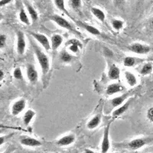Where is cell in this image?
I'll return each instance as SVG.
<instances>
[{
  "label": "cell",
  "mask_w": 153,
  "mask_h": 153,
  "mask_svg": "<svg viewBox=\"0 0 153 153\" xmlns=\"http://www.w3.org/2000/svg\"><path fill=\"white\" fill-rule=\"evenodd\" d=\"M31 45H32L34 52H35V56H36L37 60H38V65H39L41 70H42V74L46 75L48 73L49 70H50L51 65L49 57L44 52V51H42V49L39 46L37 45L36 44L32 42Z\"/></svg>",
  "instance_id": "cell-1"
},
{
  "label": "cell",
  "mask_w": 153,
  "mask_h": 153,
  "mask_svg": "<svg viewBox=\"0 0 153 153\" xmlns=\"http://www.w3.org/2000/svg\"><path fill=\"white\" fill-rule=\"evenodd\" d=\"M113 120L110 121L106 124V127L104 128L103 131V136L101 142V147L100 152L101 153H107L110 149V126Z\"/></svg>",
  "instance_id": "cell-2"
},
{
  "label": "cell",
  "mask_w": 153,
  "mask_h": 153,
  "mask_svg": "<svg viewBox=\"0 0 153 153\" xmlns=\"http://www.w3.org/2000/svg\"><path fill=\"white\" fill-rule=\"evenodd\" d=\"M128 49H129V51H130L131 52L139 54V55H145V54H149L151 51L150 46L139 43V42H135V43L129 45Z\"/></svg>",
  "instance_id": "cell-3"
},
{
  "label": "cell",
  "mask_w": 153,
  "mask_h": 153,
  "mask_svg": "<svg viewBox=\"0 0 153 153\" xmlns=\"http://www.w3.org/2000/svg\"><path fill=\"white\" fill-rule=\"evenodd\" d=\"M50 19L52 22H54L55 24H57L58 26L61 27V28H65V29L68 30L70 31L76 32V31L74 28L71 23L69 22L66 19H65L62 16H60L58 15H53L52 16H51Z\"/></svg>",
  "instance_id": "cell-4"
},
{
  "label": "cell",
  "mask_w": 153,
  "mask_h": 153,
  "mask_svg": "<svg viewBox=\"0 0 153 153\" xmlns=\"http://www.w3.org/2000/svg\"><path fill=\"white\" fill-rule=\"evenodd\" d=\"M30 35L35 39V41L40 44L43 47V48L46 51H48L51 49V42L49 41L48 38L46 35H43L41 33H36V32H33V31H30L29 32Z\"/></svg>",
  "instance_id": "cell-5"
},
{
  "label": "cell",
  "mask_w": 153,
  "mask_h": 153,
  "mask_svg": "<svg viewBox=\"0 0 153 153\" xmlns=\"http://www.w3.org/2000/svg\"><path fill=\"white\" fill-rule=\"evenodd\" d=\"M26 108V100L23 98L17 100L11 106V113L12 116L17 117L20 113H22Z\"/></svg>",
  "instance_id": "cell-6"
},
{
  "label": "cell",
  "mask_w": 153,
  "mask_h": 153,
  "mask_svg": "<svg viewBox=\"0 0 153 153\" xmlns=\"http://www.w3.org/2000/svg\"><path fill=\"white\" fill-rule=\"evenodd\" d=\"M65 48L69 52L72 54H78L83 48V45L77 39L72 38L65 43Z\"/></svg>",
  "instance_id": "cell-7"
},
{
  "label": "cell",
  "mask_w": 153,
  "mask_h": 153,
  "mask_svg": "<svg viewBox=\"0 0 153 153\" xmlns=\"http://www.w3.org/2000/svg\"><path fill=\"white\" fill-rule=\"evenodd\" d=\"M17 41H16V51L18 54L22 55L24 54L26 48V42L24 33L22 31H17Z\"/></svg>",
  "instance_id": "cell-8"
},
{
  "label": "cell",
  "mask_w": 153,
  "mask_h": 153,
  "mask_svg": "<svg viewBox=\"0 0 153 153\" xmlns=\"http://www.w3.org/2000/svg\"><path fill=\"white\" fill-rule=\"evenodd\" d=\"M19 142L22 146L28 147H39L42 146V143L40 140L28 136H22L19 138Z\"/></svg>",
  "instance_id": "cell-9"
},
{
  "label": "cell",
  "mask_w": 153,
  "mask_h": 153,
  "mask_svg": "<svg viewBox=\"0 0 153 153\" xmlns=\"http://www.w3.org/2000/svg\"><path fill=\"white\" fill-rule=\"evenodd\" d=\"M26 76L31 84H35L38 80V72L33 64H27Z\"/></svg>",
  "instance_id": "cell-10"
},
{
  "label": "cell",
  "mask_w": 153,
  "mask_h": 153,
  "mask_svg": "<svg viewBox=\"0 0 153 153\" xmlns=\"http://www.w3.org/2000/svg\"><path fill=\"white\" fill-rule=\"evenodd\" d=\"M148 143V140L145 138H137V139H132L127 144V148L130 150L135 151L139 149L143 148V146H146Z\"/></svg>",
  "instance_id": "cell-11"
},
{
  "label": "cell",
  "mask_w": 153,
  "mask_h": 153,
  "mask_svg": "<svg viewBox=\"0 0 153 153\" xmlns=\"http://www.w3.org/2000/svg\"><path fill=\"white\" fill-rule=\"evenodd\" d=\"M131 96V91L126 92L125 94H122V95L116 97L113 99L110 100V104L113 108H118L120 106H122L124 103H126V101L129 99V97Z\"/></svg>",
  "instance_id": "cell-12"
},
{
  "label": "cell",
  "mask_w": 153,
  "mask_h": 153,
  "mask_svg": "<svg viewBox=\"0 0 153 153\" xmlns=\"http://www.w3.org/2000/svg\"><path fill=\"white\" fill-rule=\"evenodd\" d=\"M75 136L74 134H68L65 136H62L59 139H57L56 142V145L61 147H65V146H68L71 145L75 142Z\"/></svg>",
  "instance_id": "cell-13"
},
{
  "label": "cell",
  "mask_w": 153,
  "mask_h": 153,
  "mask_svg": "<svg viewBox=\"0 0 153 153\" xmlns=\"http://www.w3.org/2000/svg\"><path fill=\"white\" fill-rule=\"evenodd\" d=\"M125 87L120 84V83H113L107 86L106 89V94L108 96L114 95L116 94H119L124 91Z\"/></svg>",
  "instance_id": "cell-14"
},
{
  "label": "cell",
  "mask_w": 153,
  "mask_h": 153,
  "mask_svg": "<svg viewBox=\"0 0 153 153\" xmlns=\"http://www.w3.org/2000/svg\"><path fill=\"white\" fill-rule=\"evenodd\" d=\"M108 78L110 80H118L120 78V69L114 64L110 65L107 73Z\"/></svg>",
  "instance_id": "cell-15"
},
{
  "label": "cell",
  "mask_w": 153,
  "mask_h": 153,
  "mask_svg": "<svg viewBox=\"0 0 153 153\" xmlns=\"http://www.w3.org/2000/svg\"><path fill=\"white\" fill-rule=\"evenodd\" d=\"M24 4L25 5L26 10L31 18V21L33 22H35L38 20V13L36 11V9L34 8V6L28 2V0H24Z\"/></svg>",
  "instance_id": "cell-16"
},
{
  "label": "cell",
  "mask_w": 153,
  "mask_h": 153,
  "mask_svg": "<svg viewBox=\"0 0 153 153\" xmlns=\"http://www.w3.org/2000/svg\"><path fill=\"white\" fill-rule=\"evenodd\" d=\"M132 101V98H129L126 101V103H124L122 106H120V107L117 108L113 112V117H118L121 116L122 114L125 113L127 111V110L129 109V106H130L131 103Z\"/></svg>",
  "instance_id": "cell-17"
},
{
  "label": "cell",
  "mask_w": 153,
  "mask_h": 153,
  "mask_svg": "<svg viewBox=\"0 0 153 153\" xmlns=\"http://www.w3.org/2000/svg\"><path fill=\"white\" fill-rule=\"evenodd\" d=\"M63 37L58 34H54L51 38V45L53 51H56L59 48L63 43Z\"/></svg>",
  "instance_id": "cell-18"
},
{
  "label": "cell",
  "mask_w": 153,
  "mask_h": 153,
  "mask_svg": "<svg viewBox=\"0 0 153 153\" xmlns=\"http://www.w3.org/2000/svg\"><path fill=\"white\" fill-rule=\"evenodd\" d=\"M124 76H125V80L126 81L127 84L130 87H133L137 84L138 80L137 77L132 72L126 71L124 72Z\"/></svg>",
  "instance_id": "cell-19"
},
{
  "label": "cell",
  "mask_w": 153,
  "mask_h": 153,
  "mask_svg": "<svg viewBox=\"0 0 153 153\" xmlns=\"http://www.w3.org/2000/svg\"><path fill=\"white\" fill-rule=\"evenodd\" d=\"M101 123V115L100 114H97L92 117L91 120H89L87 123V128L88 129H96L97 127L100 126Z\"/></svg>",
  "instance_id": "cell-20"
},
{
  "label": "cell",
  "mask_w": 153,
  "mask_h": 153,
  "mask_svg": "<svg viewBox=\"0 0 153 153\" xmlns=\"http://www.w3.org/2000/svg\"><path fill=\"white\" fill-rule=\"evenodd\" d=\"M91 11L93 16L97 19V20H99L100 22H103L105 21L106 14H105V12L102 9L98 7H96V6H93V7H91Z\"/></svg>",
  "instance_id": "cell-21"
},
{
  "label": "cell",
  "mask_w": 153,
  "mask_h": 153,
  "mask_svg": "<svg viewBox=\"0 0 153 153\" xmlns=\"http://www.w3.org/2000/svg\"><path fill=\"white\" fill-rule=\"evenodd\" d=\"M73 55L67 49L62 50L59 54V59L63 63H66V64L71 63L72 60H73Z\"/></svg>",
  "instance_id": "cell-22"
},
{
  "label": "cell",
  "mask_w": 153,
  "mask_h": 153,
  "mask_svg": "<svg viewBox=\"0 0 153 153\" xmlns=\"http://www.w3.org/2000/svg\"><path fill=\"white\" fill-rule=\"evenodd\" d=\"M36 113L33 110H28L23 115V123L26 126H28L34 117H35Z\"/></svg>",
  "instance_id": "cell-23"
},
{
  "label": "cell",
  "mask_w": 153,
  "mask_h": 153,
  "mask_svg": "<svg viewBox=\"0 0 153 153\" xmlns=\"http://www.w3.org/2000/svg\"><path fill=\"white\" fill-rule=\"evenodd\" d=\"M110 24H111V26L115 31H119L122 29L124 27V22L123 20L119 19H112L111 21H110Z\"/></svg>",
  "instance_id": "cell-24"
},
{
  "label": "cell",
  "mask_w": 153,
  "mask_h": 153,
  "mask_svg": "<svg viewBox=\"0 0 153 153\" xmlns=\"http://www.w3.org/2000/svg\"><path fill=\"white\" fill-rule=\"evenodd\" d=\"M80 25H81L86 31L88 32V33L91 34L93 35H100L101 34L100 31L98 28H97L96 27L91 25L86 24V23H80Z\"/></svg>",
  "instance_id": "cell-25"
},
{
  "label": "cell",
  "mask_w": 153,
  "mask_h": 153,
  "mask_svg": "<svg viewBox=\"0 0 153 153\" xmlns=\"http://www.w3.org/2000/svg\"><path fill=\"white\" fill-rule=\"evenodd\" d=\"M54 4L58 10L61 11L66 15H68L69 17H71L69 12H68V9H66V6H65V0H54Z\"/></svg>",
  "instance_id": "cell-26"
},
{
  "label": "cell",
  "mask_w": 153,
  "mask_h": 153,
  "mask_svg": "<svg viewBox=\"0 0 153 153\" xmlns=\"http://www.w3.org/2000/svg\"><path fill=\"white\" fill-rule=\"evenodd\" d=\"M68 5L75 12H80L82 8V0H68Z\"/></svg>",
  "instance_id": "cell-27"
},
{
  "label": "cell",
  "mask_w": 153,
  "mask_h": 153,
  "mask_svg": "<svg viewBox=\"0 0 153 153\" xmlns=\"http://www.w3.org/2000/svg\"><path fill=\"white\" fill-rule=\"evenodd\" d=\"M19 20L21 22H22L23 24L26 25H30L31 24V22H30V19L28 18V15L25 12L24 9L21 8L20 9V11H19Z\"/></svg>",
  "instance_id": "cell-28"
},
{
  "label": "cell",
  "mask_w": 153,
  "mask_h": 153,
  "mask_svg": "<svg viewBox=\"0 0 153 153\" xmlns=\"http://www.w3.org/2000/svg\"><path fill=\"white\" fill-rule=\"evenodd\" d=\"M153 71V65L152 63H146L145 65H143L142 66L141 69L139 71L140 74L143 76L145 75H148L149 74H151Z\"/></svg>",
  "instance_id": "cell-29"
},
{
  "label": "cell",
  "mask_w": 153,
  "mask_h": 153,
  "mask_svg": "<svg viewBox=\"0 0 153 153\" xmlns=\"http://www.w3.org/2000/svg\"><path fill=\"white\" fill-rule=\"evenodd\" d=\"M136 60H137L136 57L126 56L123 60V65L126 68H132V67H134L137 64Z\"/></svg>",
  "instance_id": "cell-30"
},
{
  "label": "cell",
  "mask_w": 153,
  "mask_h": 153,
  "mask_svg": "<svg viewBox=\"0 0 153 153\" xmlns=\"http://www.w3.org/2000/svg\"><path fill=\"white\" fill-rule=\"evenodd\" d=\"M13 76L18 80H21L23 79V74L20 68H16L13 71Z\"/></svg>",
  "instance_id": "cell-31"
},
{
  "label": "cell",
  "mask_w": 153,
  "mask_h": 153,
  "mask_svg": "<svg viewBox=\"0 0 153 153\" xmlns=\"http://www.w3.org/2000/svg\"><path fill=\"white\" fill-rule=\"evenodd\" d=\"M6 40H7L6 35L4 34L0 35V48L2 49L3 48H5V46L6 45Z\"/></svg>",
  "instance_id": "cell-32"
},
{
  "label": "cell",
  "mask_w": 153,
  "mask_h": 153,
  "mask_svg": "<svg viewBox=\"0 0 153 153\" xmlns=\"http://www.w3.org/2000/svg\"><path fill=\"white\" fill-rule=\"evenodd\" d=\"M146 117H147V119L149 120L150 122L153 123V106H151V107L147 110Z\"/></svg>",
  "instance_id": "cell-33"
},
{
  "label": "cell",
  "mask_w": 153,
  "mask_h": 153,
  "mask_svg": "<svg viewBox=\"0 0 153 153\" xmlns=\"http://www.w3.org/2000/svg\"><path fill=\"white\" fill-rule=\"evenodd\" d=\"M13 136V134H10V135H7V136H1L0 137V145H3L4 143H5V138L6 139H9V137H12Z\"/></svg>",
  "instance_id": "cell-34"
},
{
  "label": "cell",
  "mask_w": 153,
  "mask_h": 153,
  "mask_svg": "<svg viewBox=\"0 0 153 153\" xmlns=\"http://www.w3.org/2000/svg\"><path fill=\"white\" fill-rule=\"evenodd\" d=\"M12 1V0H1V2H0V6H1V7H3L4 5H8V4L10 3Z\"/></svg>",
  "instance_id": "cell-35"
},
{
  "label": "cell",
  "mask_w": 153,
  "mask_h": 153,
  "mask_svg": "<svg viewBox=\"0 0 153 153\" xmlns=\"http://www.w3.org/2000/svg\"><path fill=\"white\" fill-rule=\"evenodd\" d=\"M104 54H106L107 57H112L113 56V52H112V51H110V49L108 48H104Z\"/></svg>",
  "instance_id": "cell-36"
},
{
  "label": "cell",
  "mask_w": 153,
  "mask_h": 153,
  "mask_svg": "<svg viewBox=\"0 0 153 153\" xmlns=\"http://www.w3.org/2000/svg\"><path fill=\"white\" fill-rule=\"evenodd\" d=\"M124 1H125V0H113V2H114L115 5H119L123 3Z\"/></svg>",
  "instance_id": "cell-37"
},
{
  "label": "cell",
  "mask_w": 153,
  "mask_h": 153,
  "mask_svg": "<svg viewBox=\"0 0 153 153\" xmlns=\"http://www.w3.org/2000/svg\"><path fill=\"white\" fill-rule=\"evenodd\" d=\"M4 76H5V74H4L3 71H2V70H1V71H0V81H1V82L3 80Z\"/></svg>",
  "instance_id": "cell-38"
},
{
  "label": "cell",
  "mask_w": 153,
  "mask_h": 153,
  "mask_svg": "<svg viewBox=\"0 0 153 153\" xmlns=\"http://www.w3.org/2000/svg\"><path fill=\"white\" fill-rule=\"evenodd\" d=\"M84 153H95V152H94L93 150L89 149H85V151H84Z\"/></svg>",
  "instance_id": "cell-39"
},
{
  "label": "cell",
  "mask_w": 153,
  "mask_h": 153,
  "mask_svg": "<svg viewBox=\"0 0 153 153\" xmlns=\"http://www.w3.org/2000/svg\"><path fill=\"white\" fill-rule=\"evenodd\" d=\"M150 27H151L152 29L153 30V17L152 18V19L150 20Z\"/></svg>",
  "instance_id": "cell-40"
},
{
  "label": "cell",
  "mask_w": 153,
  "mask_h": 153,
  "mask_svg": "<svg viewBox=\"0 0 153 153\" xmlns=\"http://www.w3.org/2000/svg\"><path fill=\"white\" fill-rule=\"evenodd\" d=\"M13 150H14V149H12V148L9 149H8L7 151H5V152H3V153H11V152H12V151H13Z\"/></svg>",
  "instance_id": "cell-41"
},
{
  "label": "cell",
  "mask_w": 153,
  "mask_h": 153,
  "mask_svg": "<svg viewBox=\"0 0 153 153\" xmlns=\"http://www.w3.org/2000/svg\"><path fill=\"white\" fill-rule=\"evenodd\" d=\"M116 153H119V152H116Z\"/></svg>",
  "instance_id": "cell-42"
}]
</instances>
